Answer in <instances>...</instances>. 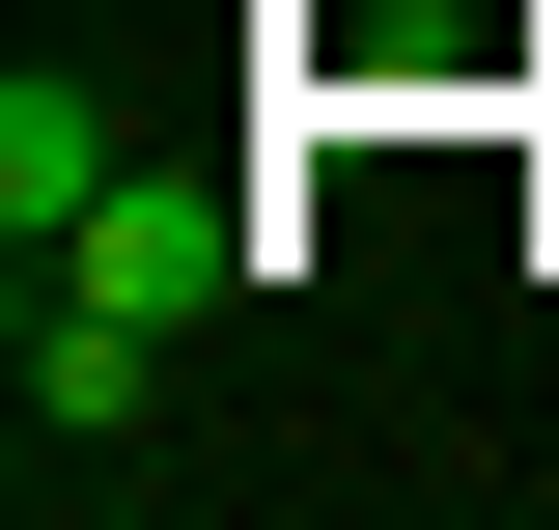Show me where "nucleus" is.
Here are the masks:
<instances>
[{
	"instance_id": "nucleus-1",
	"label": "nucleus",
	"mask_w": 559,
	"mask_h": 530,
	"mask_svg": "<svg viewBox=\"0 0 559 530\" xmlns=\"http://www.w3.org/2000/svg\"><path fill=\"white\" fill-rule=\"evenodd\" d=\"M28 279H84V308H140V335H197L224 279H280V224H252V196H197V168H112Z\"/></svg>"
},
{
	"instance_id": "nucleus-2",
	"label": "nucleus",
	"mask_w": 559,
	"mask_h": 530,
	"mask_svg": "<svg viewBox=\"0 0 559 530\" xmlns=\"http://www.w3.org/2000/svg\"><path fill=\"white\" fill-rule=\"evenodd\" d=\"M140 392H168V335L84 308V279H28V447H140Z\"/></svg>"
},
{
	"instance_id": "nucleus-3",
	"label": "nucleus",
	"mask_w": 559,
	"mask_h": 530,
	"mask_svg": "<svg viewBox=\"0 0 559 530\" xmlns=\"http://www.w3.org/2000/svg\"><path fill=\"white\" fill-rule=\"evenodd\" d=\"M84 196H112V112H84V84L28 57V84H0V224H28V252H57Z\"/></svg>"
}]
</instances>
